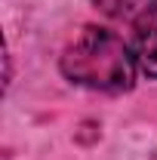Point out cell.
<instances>
[{"label": "cell", "mask_w": 157, "mask_h": 160, "mask_svg": "<svg viewBox=\"0 0 157 160\" xmlns=\"http://www.w3.org/2000/svg\"><path fill=\"white\" fill-rule=\"evenodd\" d=\"M136 56L108 28H83L62 56V74L86 89L126 92L136 77Z\"/></svg>", "instance_id": "6da1fadb"}, {"label": "cell", "mask_w": 157, "mask_h": 160, "mask_svg": "<svg viewBox=\"0 0 157 160\" xmlns=\"http://www.w3.org/2000/svg\"><path fill=\"white\" fill-rule=\"evenodd\" d=\"M102 16L120 22L133 31H142L157 22V0H93Z\"/></svg>", "instance_id": "7a4b0ae2"}, {"label": "cell", "mask_w": 157, "mask_h": 160, "mask_svg": "<svg viewBox=\"0 0 157 160\" xmlns=\"http://www.w3.org/2000/svg\"><path fill=\"white\" fill-rule=\"evenodd\" d=\"M133 56H136V65L145 77H157V22L142 28V31H136Z\"/></svg>", "instance_id": "3957f363"}]
</instances>
